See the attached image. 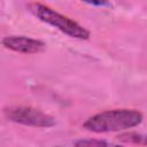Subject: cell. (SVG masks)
<instances>
[{
    "label": "cell",
    "mask_w": 147,
    "mask_h": 147,
    "mask_svg": "<svg viewBox=\"0 0 147 147\" xmlns=\"http://www.w3.org/2000/svg\"><path fill=\"white\" fill-rule=\"evenodd\" d=\"M142 119V114L136 109H110L90 116L83 123V127L94 133L118 132L138 126Z\"/></svg>",
    "instance_id": "6da1fadb"
},
{
    "label": "cell",
    "mask_w": 147,
    "mask_h": 147,
    "mask_svg": "<svg viewBox=\"0 0 147 147\" xmlns=\"http://www.w3.org/2000/svg\"><path fill=\"white\" fill-rule=\"evenodd\" d=\"M28 9L39 21L57 29L59 31L71 38L79 40H87L90 38L91 33L86 28H84L72 18L60 14L49 6L40 2H31L28 5Z\"/></svg>",
    "instance_id": "7a4b0ae2"
},
{
    "label": "cell",
    "mask_w": 147,
    "mask_h": 147,
    "mask_svg": "<svg viewBox=\"0 0 147 147\" xmlns=\"http://www.w3.org/2000/svg\"><path fill=\"white\" fill-rule=\"evenodd\" d=\"M3 114L7 119L28 126L51 127L55 125L54 117L33 107H25V106L7 107L5 108Z\"/></svg>",
    "instance_id": "3957f363"
},
{
    "label": "cell",
    "mask_w": 147,
    "mask_h": 147,
    "mask_svg": "<svg viewBox=\"0 0 147 147\" xmlns=\"http://www.w3.org/2000/svg\"><path fill=\"white\" fill-rule=\"evenodd\" d=\"M1 44L9 51L23 54H37L46 47L44 41L25 36H7L1 40Z\"/></svg>",
    "instance_id": "277c9868"
},
{
    "label": "cell",
    "mask_w": 147,
    "mask_h": 147,
    "mask_svg": "<svg viewBox=\"0 0 147 147\" xmlns=\"http://www.w3.org/2000/svg\"><path fill=\"white\" fill-rule=\"evenodd\" d=\"M117 139L125 144H134V145H147V134L137 133V132H124L121 133Z\"/></svg>",
    "instance_id": "5b68a950"
},
{
    "label": "cell",
    "mask_w": 147,
    "mask_h": 147,
    "mask_svg": "<svg viewBox=\"0 0 147 147\" xmlns=\"http://www.w3.org/2000/svg\"><path fill=\"white\" fill-rule=\"evenodd\" d=\"M74 144L76 146H110V145H114L106 140H99V139H82V140L75 141Z\"/></svg>",
    "instance_id": "8992f818"
},
{
    "label": "cell",
    "mask_w": 147,
    "mask_h": 147,
    "mask_svg": "<svg viewBox=\"0 0 147 147\" xmlns=\"http://www.w3.org/2000/svg\"><path fill=\"white\" fill-rule=\"evenodd\" d=\"M88 5H93V6H96V7H105V6H108L110 3L109 0H82Z\"/></svg>",
    "instance_id": "52a82bcc"
}]
</instances>
